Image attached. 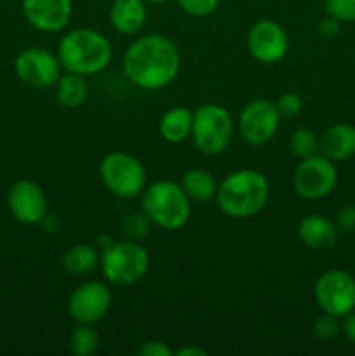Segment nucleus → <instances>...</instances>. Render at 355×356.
Returning <instances> with one entry per match:
<instances>
[{
  "label": "nucleus",
  "instance_id": "4468645a",
  "mask_svg": "<svg viewBox=\"0 0 355 356\" xmlns=\"http://www.w3.org/2000/svg\"><path fill=\"white\" fill-rule=\"evenodd\" d=\"M7 209L21 225H38L47 218V197L35 181L17 179L7 191Z\"/></svg>",
  "mask_w": 355,
  "mask_h": 356
},
{
  "label": "nucleus",
  "instance_id": "ddd939ff",
  "mask_svg": "<svg viewBox=\"0 0 355 356\" xmlns=\"http://www.w3.org/2000/svg\"><path fill=\"white\" fill-rule=\"evenodd\" d=\"M246 45L253 59L261 65H275L282 61L289 51V37L281 23L274 19H260L249 28Z\"/></svg>",
  "mask_w": 355,
  "mask_h": 356
},
{
  "label": "nucleus",
  "instance_id": "2eb2a0df",
  "mask_svg": "<svg viewBox=\"0 0 355 356\" xmlns=\"http://www.w3.org/2000/svg\"><path fill=\"white\" fill-rule=\"evenodd\" d=\"M21 7L26 23L42 33L65 30L73 14L72 0H23Z\"/></svg>",
  "mask_w": 355,
  "mask_h": 356
},
{
  "label": "nucleus",
  "instance_id": "39448f33",
  "mask_svg": "<svg viewBox=\"0 0 355 356\" xmlns=\"http://www.w3.org/2000/svg\"><path fill=\"white\" fill-rule=\"evenodd\" d=\"M150 268L148 250L134 240H118L101 249L100 270L108 285L131 287L145 278Z\"/></svg>",
  "mask_w": 355,
  "mask_h": 356
},
{
  "label": "nucleus",
  "instance_id": "7ed1b4c3",
  "mask_svg": "<svg viewBox=\"0 0 355 356\" xmlns=\"http://www.w3.org/2000/svg\"><path fill=\"white\" fill-rule=\"evenodd\" d=\"M56 54L63 72L90 76L108 68L113 58V47L101 31L93 28H75L59 38Z\"/></svg>",
  "mask_w": 355,
  "mask_h": 356
},
{
  "label": "nucleus",
  "instance_id": "5701e85b",
  "mask_svg": "<svg viewBox=\"0 0 355 356\" xmlns=\"http://www.w3.org/2000/svg\"><path fill=\"white\" fill-rule=\"evenodd\" d=\"M68 346L75 356H90L100 348V336L93 329V325L77 323V327L70 334Z\"/></svg>",
  "mask_w": 355,
  "mask_h": 356
},
{
  "label": "nucleus",
  "instance_id": "f3484780",
  "mask_svg": "<svg viewBox=\"0 0 355 356\" xmlns=\"http://www.w3.org/2000/svg\"><path fill=\"white\" fill-rule=\"evenodd\" d=\"M336 222L322 214H308L299 221L298 236L312 250H327L333 249L338 242Z\"/></svg>",
  "mask_w": 355,
  "mask_h": 356
},
{
  "label": "nucleus",
  "instance_id": "9d476101",
  "mask_svg": "<svg viewBox=\"0 0 355 356\" xmlns=\"http://www.w3.org/2000/svg\"><path fill=\"white\" fill-rule=\"evenodd\" d=\"M14 72L24 86L49 89L61 76L63 66L56 52L45 47H26L16 56Z\"/></svg>",
  "mask_w": 355,
  "mask_h": 356
},
{
  "label": "nucleus",
  "instance_id": "f704fd0d",
  "mask_svg": "<svg viewBox=\"0 0 355 356\" xmlns=\"http://www.w3.org/2000/svg\"><path fill=\"white\" fill-rule=\"evenodd\" d=\"M145 2H146V3H155V6H157V3H164V2H169V0H145Z\"/></svg>",
  "mask_w": 355,
  "mask_h": 356
},
{
  "label": "nucleus",
  "instance_id": "0eeeda50",
  "mask_svg": "<svg viewBox=\"0 0 355 356\" xmlns=\"http://www.w3.org/2000/svg\"><path fill=\"white\" fill-rule=\"evenodd\" d=\"M100 179L103 186L118 198L139 197L148 184L143 163L125 152H110L101 159Z\"/></svg>",
  "mask_w": 355,
  "mask_h": 356
},
{
  "label": "nucleus",
  "instance_id": "f03ea898",
  "mask_svg": "<svg viewBox=\"0 0 355 356\" xmlns=\"http://www.w3.org/2000/svg\"><path fill=\"white\" fill-rule=\"evenodd\" d=\"M270 198V183L256 169H239L219 183L216 204L232 219H249L260 214Z\"/></svg>",
  "mask_w": 355,
  "mask_h": 356
},
{
  "label": "nucleus",
  "instance_id": "b1692460",
  "mask_svg": "<svg viewBox=\"0 0 355 356\" xmlns=\"http://www.w3.org/2000/svg\"><path fill=\"white\" fill-rule=\"evenodd\" d=\"M289 148L299 160L317 155L319 153V136L312 129H296L291 134V138H289Z\"/></svg>",
  "mask_w": 355,
  "mask_h": 356
},
{
  "label": "nucleus",
  "instance_id": "dca6fc26",
  "mask_svg": "<svg viewBox=\"0 0 355 356\" xmlns=\"http://www.w3.org/2000/svg\"><path fill=\"white\" fill-rule=\"evenodd\" d=\"M319 152L334 163L347 162L355 156V127L338 122L319 136Z\"/></svg>",
  "mask_w": 355,
  "mask_h": 356
},
{
  "label": "nucleus",
  "instance_id": "c85d7f7f",
  "mask_svg": "<svg viewBox=\"0 0 355 356\" xmlns=\"http://www.w3.org/2000/svg\"><path fill=\"white\" fill-rule=\"evenodd\" d=\"M275 106L282 118L296 117L303 110V97L298 92H284L275 101Z\"/></svg>",
  "mask_w": 355,
  "mask_h": 356
},
{
  "label": "nucleus",
  "instance_id": "4be33fe9",
  "mask_svg": "<svg viewBox=\"0 0 355 356\" xmlns=\"http://www.w3.org/2000/svg\"><path fill=\"white\" fill-rule=\"evenodd\" d=\"M180 184L191 202L207 204V202L216 200L218 183H216L214 176L209 170L198 169V167L197 169L187 170Z\"/></svg>",
  "mask_w": 355,
  "mask_h": 356
},
{
  "label": "nucleus",
  "instance_id": "a878e982",
  "mask_svg": "<svg viewBox=\"0 0 355 356\" xmlns=\"http://www.w3.org/2000/svg\"><path fill=\"white\" fill-rule=\"evenodd\" d=\"M341 332V318L329 315V313H320L313 322V334L320 341H333Z\"/></svg>",
  "mask_w": 355,
  "mask_h": 356
},
{
  "label": "nucleus",
  "instance_id": "9b49d317",
  "mask_svg": "<svg viewBox=\"0 0 355 356\" xmlns=\"http://www.w3.org/2000/svg\"><path fill=\"white\" fill-rule=\"evenodd\" d=\"M111 306V291L101 280H87L77 285L66 301L70 318L75 323L96 325L106 316Z\"/></svg>",
  "mask_w": 355,
  "mask_h": 356
},
{
  "label": "nucleus",
  "instance_id": "f8f14e48",
  "mask_svg": "<svg viewBox=\"0 0 355 356\" xmlns=\"http://www.w3.org/2000/svg\"><path fill=\"white\" fill-rule=\"evenodd\" d=\"M281 113L275 103L268 99H253L242 108L237 118L239 136L251 146H263L277 134Z\"/></svg>",
  "mask_w": 355,
  "mask_h": 356
},
{
  "label": "nucleus",
  "instance_id": "412c9836",
  "mask_svg": "<svg viewBox=\"0 0 355 356\" xmlns=\"http://www.w3.org/2000/svg\"><path fill=\"white\" fill-rule=\"evenodd\" d=\"M54 94L56 101L63 108H70V110L80 108L86 103L87 94H89L86 76L77 75V73L63 72L58 82L54 83Z\"/></svg>",
  "mask_w": 355,
  "mask_h": 356
},
{
  "label": "nucleus",
  "instance_id": "bb28decb",
  "mask_svg": "<svg viewBox=\"0 0 355 356\" xmlns=\"http://www.w3.org/2000/svg\"><path fill=\"white\" fill-rule=\"evenodd\" d=\"M324 10L340 23H355V0H324Z\"/></svg>",
  "mask_w": 355,
  "mask_h": 356
},
{
  "label": "nucleus",
  "instance_id": "2f4dec72",
  "mask_svg": "<svg viewBox=\"0 0 355 356\" xmlns=\"http://www.w3.org/2000/svg\"><path fill=\"white\" fill-rule=\"evenodd\" d=\"M340 30H341V23L336 19V17L327 16V14H326V16L320 19L319 31H320V35H322V37L333 38V37H336L338 33H340Z\"/></svg>",
  "mask_w": 355,
  "mask_h": 356
},
{
  "label": "nucleus",
  "instance_id": "c756f323",
  "mask_svg": "<svg viewBox=\"0 0 355 356\" xmlns=\"http://www.w3.org/2000/svg\"><path fill=\"white\" fill-rule=\"evenodd\" d=\"M139 356H173L174 351L171 350L169 344L164 343V341H146L141 344V348L138 350Z\"/></svg>",
  "mask_w": 355,
  "mask_h": 356
},
{
  "label": "nucleus",
  "instance_id": "a211bd4d",
  "mask_svg": "<svg viewBox=\"0 0 355 356\" xmlns=\"http://www.w3.org/2000/svg\"><path fill=\"white\" fill-rule=\"evenodd\" d=\"M113 30L120 35H136L148 19L145 0H113L108 10Z\"/></svg>",
  "mask_w": 355,
  "mask_h": 356
},
{
  "label": "nucleus",
  "instance_id": "6e6552de",
  "mask_svg": "<svg viewBox=\"0 0 355 356\" xmlns=\"http://www.w3.org/2000/svg\"><path fill=\"white\" fill-rule=\"evenodd\" d=\"M313 298L320 312L343 318L355 309V277L347 270L331 268L317 278Z\"/></svg>",
  "mask_w": 355,
  "mask_h": 356
},
{
  "label": "nucleus",
  "instance_id": "1a4fd4ad",
  "mask_svg": "<svg viewBox=\"0 0 355 356\" xmlns=\"http://www.w3.org/2000/svg\"><path fill=\"white\" fill-rule=\"evenodd\" d=\"M338 184L336 163L322 153L299 160L292 174V188L305 200H322Z\"/></svg>",
  "mask_w": 355,
  "mask_h": 356
},
{
  "label": "nucleus",
  "instance_id": "473e14b6",
  "mask_svg": "<svg viewBox=\"0 0 355 356\" xmlns=\"http://www.w3.org/2000/svg\"><path fill=\"white\" fill-rule=\"evenodd\" d=\"M341 332L352 344H355V309L341 318Z\"/></svg>",
  "mask_w": 355,
  "mask_h": 356
},
{
  "label": "nucleus",
  "instance_id": "423d86ee",
  "mask_svg": "<svg viewBox=\"0 0 355 356\" xmlns=\"http://www.w3.org/2000/svg\"><path fill=\"white\" fill-rule=\"evenodd\" d=\"M233 134H235V122L225 106L205 103L194 110L190 138L200 153L219 155L228 148Z\"/></svg>",
  "mask_w": 355,
  "mask_h": 356
},
{
  "label": "nucleus",
  "instance_id": "f257e3e1",
  "mask_svg": "<svg viewBox=\"0 0 355 356\" xmlns=\"http://www.w3.org/2000/svg\"><path fill=\"white\" fill-rule=\"evenodd\" d=\"M178 45L162 33H146L131 42L122 58L124 76L141 90H160L180 75Z\"/></svg>",
  "mask_w": 355,
  "mask_h": 356
},
{
  "label": "nucleus",
  "instance_id": "aec40b11",
  "mask_svg": "<svg viewBox=\"0 0 355 356\" xmlns=\"http://www.w3.org/2000/svg\"><path fill=\"white\" fill-rule=\"evenodd\" d=\"M61 266L72 277H86L100 268V250L90 243H73L63 254Z\"/></svg>",
  "mask_w": 355,
  "mask_h": 356
},
{
  "label": "nucleus",
  "instance_id": "cd10ccee",
  "mask_svg": "<svg viewBox=\"0 0 355 356\" xmlns=\"http://www.w3.org/2000/svg\"><path fill=\"white\" fill-rule=\"evenodd\" d=\"M176 3L188 16L205 17L218 9L221 0H176Z\"/></svg>",
  "mask_w": 355,
  "mask_h": 356
},
{
  "label": "nucleus",
  "instance_id": "6ab92c4d",
  "mask_svg": "<svg viewBox=\"0 0 355 356\" xmlns=\"http://www.w3.org/2000/svg\"><path fill=\"white\" fill-rule=\"evenodd\" d=\"M194 111L187 106H174L167 110L159 120V134L164 141L178 145L190 138Z\"/></svg>",
  "mask_w": 355,
  "mask_h": 356
},
{
  "label": "nucleus",
  "instance_id": "20e7f679",
  "mask_svg": "<svg viewBox=\"0 0 355 356\" xmlns=\"http://www.w3.org/2000/svg\"><path fill=\"white\" fill-rule=\"evenodd\" d=\"M141 211L157 228L178 232L191 218V200L180 183L159 179L146 184L141 193Z\"/></svg>",
  "mask_w": 355,
  "mask_h": 356
},
{
  "label": "nucleus",
  "instance_id": "7c9ffc66",
  "mask_svg": "<svg viewBox=\"0 0 355 356\" xmlns=\"http://www.w3.org/2000/svg\"><path fill=\"white\" fill-rule=\"evenodd\" d=\"M338 229L345 233L355 232V207L348 205V207H343L340 212H338Z\"/></svg>",
  "mask_w": 355,
  "mask_h": 356
},
{
  "label": "nucleus",
  "instance_id": "72a5a7b5",
  "mask_svg": "<svg viewBox=\"0 0 355 356\" xmlns=\"http://www.w3.org/2000/svg\"><path fill=\"white\" fill-rule=\"evenodd\" d=\"M178 356H207L209 353L204 350V348L197 346H184L181 350L176 351Z\"/></svg>",
  "mask_w": 355,
  "mask_h": 356
},
{
  "label": "nucleus",
  "instance_id": "393cba45",
  "mask_svg": "<svg viewBox=\"0 0 355 356\" xmlns=\"http://www.w3.org/2000/svg\"><path fill=\"white\" fill-rule=\"evenodd\" d=\"M150 225L152 222L146 218L145 212H131V214H127L122 219V233H124V236L127 240L139 242V240L148 235Z\"/></svg>",
  "mask_w": 355,
  "mask_h": 356
}]
</instances>
